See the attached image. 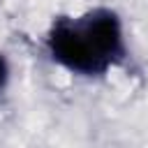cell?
<instances>
[{
	"label": "cell",
	"mask_w": 148,
	"mask_h": 148,
	"mask_svg": "<svg viewBox=\"0 0 148 148\" xmlns=\"http://www.w3.org/2000/svg\"><path fill=\"white\" fill-rule=\"evenodd\" d=\"M86 37L95 46V51L109 62L113 69L127 58V37L123 18L111 7H92L76 16Z\"/></svg>",
	"instance_id": "cell-2"
},
{
	"label": "cell",
	"mask_w": 148,
	"mask_h": 148,
	"mask_svg": "<svg viewBox=\"0 0 148 148\" xmlns=\"http://www.w3.org/2000/svg\"><path fill=\"white\" fill-rule=\"evenodd\" d=\"M9 81H12V62H9L7 53L0 51V92L9 86Z\"/></svg>",
	"instance_id": "cell-3"
},
{
	"label": "cell",
	"mask_w": 148,
	"mask_h": 148,
	"mask_svg": "<svg viewBox=\"0 0 148 148\" xmlns=\"http://www.w3.org/2000/svg\"><path fill=\"white\" fill-rule=\"evenodd\" d=\"M44 49L58 67L74 76L97 79L111 69L109 62L95 51V46L86 37L76 16L53 18L44 35Z\"/></svg>",
	"instance_id": "cell-1"
}]
</instances>
